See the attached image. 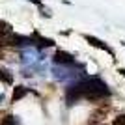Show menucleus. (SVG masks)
Returning a JSON list of instances; mask_svg holds the SVG:
<instances>
[{"instance_id":"1","label":"nucleus","mask_w":125,"mask_h":125,"mask_svg":"<svg viewBox=\"0 0 125 125\" xmlns=\"http://www.w3.org/2000/svg\"><path fill=\"white\" fill-rule=\"evenodd\" d=\"M82 37L84 39H86V41L90 43V45H92V47H95V49H101V51H104V52H108L110 56L112 58H116V52L112 51V49L108 47V45H106V43L104 41H101V39H97V37L95 36H90V34H82Z\"/></svg>"},{"instance_id":"7","label":"nucleus","mask_w":125,"mask_h":125,"mask_svg":"<svg viewBox=\"0 0 125 125\" xmlns=\"http://www.w3.org/2000/svg\"><path fill=\"white\" fill-rule=\"evenodd\" d=\"M120 73H121V75H123V77H125V69H120Z\"/></svg>"},{"instance_id":"8","label":"nucleus","mask_w":125,"mask_h":125,"mask_svg":"<svg viewBox=\"0 0 125 125\" xmlns=\"http://www.w3.org/2000/svg\"><path fill=\"white\" fill-rule=\"evenodd\" d=\"M123 47H125V43H123Z\"/></svg>"},{"instance_id":"3","label":"nucleus","mask_w":125,"mask_h":125,"mask_svg":"<svg viewBox=\"0 0 125 125\" xmlns=\"http://www.w3.org/2000/svg\"><path fill=\"white\" fill-rule=\"evenodd\" d=\"M26 94H28V88H24V86H15L13 95H11V101H13V103H17V101H21Z\"/></svg>"},{"instance_id":"5","label":"nucleus","mask_w":125,"mask_h":125,"mask_svg":"<svg viewBox=\"0 0 125 125\" xmlns=\"http://www.w3.org/2000/svg\"><path fill=\"white\" fill-rule=\"evenodd\" d=\"M0 80L6 84H13V77H11V73H8V71H4V69H0Z\"/></svg>"},{"instance_id":"4","label":"nucleus","mask_w":125,"mask_h":125,"mask_svg":"<svg viewBox=\"0 0 125 125\" xmlns=\"http://www.w3.org/2000/svg\"><path fill=\"white\" fill-rule=\"evenodd\" d=\"M0 125H19L15 116H4L2 120H0Z\"/></svg>"},{"instance_id":"2","label":"nucleus","mask_w":125,"mask_h":125,"mask_svg":"<svg viewBox=\"0 0 125 125\" xmlns=\"http://www.w3.org/2000/svg\"><path fill=\"white\" fill-rule=\"evenodd\" d=\"M54 63H60V65H75V56L73 54H69L65 51H56L54 54Z\"/></svg>"},{"instance_id":"6","label":"nucleus","mask_w":125,"mask_h":125,"mask_svg":"<svg viewBox=\"0 0 125 125\" xmlns=\"http://www.w3.org/2000/svg\"><path fill=\"white\" fill-rule=\"evenodd\" d=\"M114 125H125V114L118 116V118L114 120Z\"/></svg>"}]
</instances>
